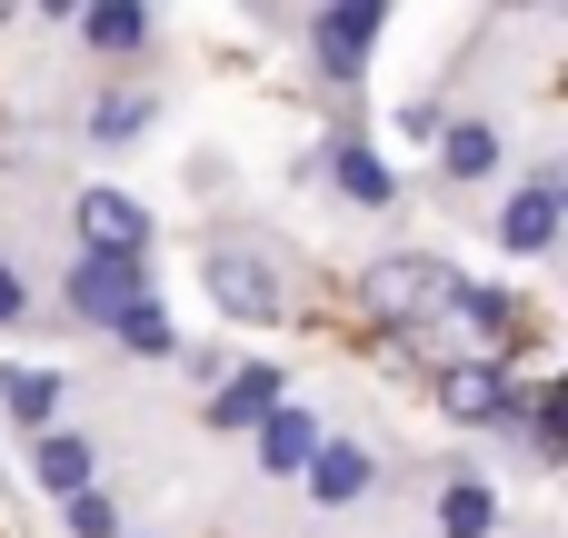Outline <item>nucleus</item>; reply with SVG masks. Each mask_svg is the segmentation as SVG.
<instances>
[{
	"label": "nucleus",
	"instance_id": "obj_19",
	"mask_svg": "<svg viewBox=\"0 0 568 538\" xmlns=\"http://www.w3.org/2000/svg\"><path fill=\"white\" fill-rule=\"evenodd\" d=\"M70 529H80V538H120V519H110L100 489H80V499H70Z\"/></svg>",
	"mask_w": 568,
	"mask_h": 538
},
{
	"label": "nucleus",
	"instance_id": "obj_11",
	"mask_svg": "<svg viewBox=\"0 0 568 538\" xmlns=\"http://www.w3.org/2000/svg\"><path fill=\"white\" fill-rule=\"evenodd\" d=\"M80 40H90V50H140V40H150V10L100 0V10H80Z\"/></svg>",
	"mask_w": 568,
	"mask_h": 538
},
{
	"label": "nucleus",
	"instance_id": "obj_8",
	"mask_svg": "<svg viewBox=\"0 0 568 538\" xmlns=\"http://www.w3.org/2000/svg\"><path fill=\"white\" fill-rule=\"evenodd\" d=\"M499 240H509V250H549V240H559V180L519 190V200H509V220H499Z\"/></svg>",
	"mask_w": 568,
	"mask_h": 538
},
{
	"label": "nucleus",
	"instance_id": "obj_9",
	"mask_svg": "<svg viewBox=\"0 0 568 538\" xmlns=\"http://www.w3.org/2000/svg\"><path fill=\"white\" fill-rule=\"evenodd\" d=\"M280 389H290L280 369H240V379L210 399V419H220V429H250V419H270V409H280Z\"/></svg>",
	"mask_w": 568,
	"mask_h": 538
},
{
	"label": "nucleus",
	"instance_id": "obj_20",
	"mask_svg": "<svg viewBox=\"0 0 568 538\" xmlns=\"http://www.w3.org/2000/svg\"><path fill=\"white\" fill-rule=\"evenodd\" d=\"M0 319H20V270H0Z\"/></svg>",
	"mask_w": 568,
	"mask_h": 538
},
{
	"label": "nucleus",
	"instance_id": "obj_12",
	"mask_svg": "<svg viewBox=\"0 0 568 538\" xmlns=\"http://www.w3.org/2000/svg\"><path fill=\"white\" fill-rule=\"evenodd\" d=\"M439 160H449V180H489V170H499V130H489V120H459V130L439 140Z\"/></svg>",
	"mask_w": 568,
	"mask_h": 538
},
{
	"label": "nucleus",
	"instance_id": "obj_3",
	"mask_svg": "<svg viewBox=\"0 0 568 538\" xmlns=\"http://www.w3.org/2000/svg\"><path fill=\"white\" fill-rule=\"evenodd\" d=\"M200 280H210V300H220L230 319H280V280H270V260H250V250H210Z\"/></svg>",
	"mask_w": 568,
	"mask_h": 538
},
{
	"label": "nucleus",
	"instance_id": "obj_1",
	"mask_svg": "<svg viewBox=\"0 0 568 538\" xmlns=\"http://www.w3.org/2000/svg\"><path fill=\"white\" fill-rule=\"evenodd\" d=\"M359 300H369L389 329H429V319L459 309V270H449V260H369Z\"/></svg>",
	"mask_w": 568,
	"mask_h": 538
},
{
	"label": "nucleus",
	"instance_id": "obj_16",
	"mask_svg": "<svg viewBox=\"0 0 568 538\" xmlns=\"http://www.w3.org/2000/svg\"><path fill=\"white\" fill-rule=\"evenodd\" d=\"M439 529H449V538H489V529H499V499H489L479 479H459V489L439 499Z\"/></svg>",
	"mask_w": 568,
	"mask_h": 538
},
{
	"label": "nucleus",
	"instance_id": "obj_17",
	"mask_svg": "<svg viewBox=\"0 0 568 538\" xmlns=\"http://www.w3.org/2000/svg\"><path fill=\"white\" fill-rule=\"evenodd\" d=\"M339 190H349V200H389V170H379L359 140H339Z\"/></svg>",
	"mask_w": 568,
	"mask_h": 538
},
{
	"label": "nucleus",
	"instance_id": "obj_15",
	"mask_svg": "<svg viewBox=\"0 0 568 538\" xmlns=\"http://www.w3.org/2000/svg\"><path fill=\"white\" fill-rule=\"evenodd\" d=\"M90 469H100V459H90V439H40V489L80 499V489H100Z\"/></svg>",
	"mask_w": 568,
	"mask_h": 538
},
{
	"label": "nucleus",
	"instance_id": "obj_13",
	"mask_svg": "<svg viewBox=\"0 0 568 538\" xmlns=\"http://www.w3.org/2000/svg\"><path fill=\"white\" fill-rule=\"evenodd\" d=\"M459 319L489 339V369H499V349H509V329H519V300H509V290H459Z\"/></svg>",
	"mask_w": 568,
	"mask_h": 538
},
{
	"label": "nucleus",
	"instance_id": "obj_4",
	"mask_svg": "<svg viewBox=\"0 0 568 538\" xmlns=\"http://www.w3.org/2000/svg\"><path fill=\"white\" fill-rule=\"evenodd\" d=\"M439 409L459 419V429H499V419H519V389H509V369H489V359H459L449 379H439Z\"/></svg>",
	"mask_w": 568,
	"mask_h": 538
},
{
	"label": "nucleus",
	"instance_id": "obj_6",
	"mask_svg": "<svg viewBox=\"0 0 568 538\" xmlns=\"http://www.w3.org/2000/svg\"><path fill=\"white\" fill-rule=\"evenodd\" d=\"M300 479H310V499H320V509H349V499H369V479H379V459H369L359 439H320Z\"/></svg>",
	"mask_w": 568,
	"mask_h": 538
},
{
	"label": "nucleus",
	"instance_id": "obj_14",
	"mask_svg": "<svg viewBox=\"0 0 568 538\" xmlns=\"http://www.w3.org/2000/svg\"><path fill=\"white\" fill-rule=\"evenodd\" d=\"M0 409H10L20 429H50V409H60V379H50V369H10V379H0Z\"/></svg>",
	"mask_w": 568,
	"mask_h": 538
},
{
	"label": "nucleus",
	"instance_id": "obj_5",
	"mask_svg": "<svg viewBox=\"0 0 568 538\" xmlns=\"http://www.w3.org/2000/svg\"><path fill=\"white\" fill-rule=\"evenodd\" d=\"M70 309L100 319V329H120L130 309H150V290H140V270H120V260H80V270H70Z\"/></svg>",
	"mask_w": 568,
	"mask_h": 538
},
{
	"label": "nucleus",
	"instance_id": "obj_2",
	"mask_svg": "<svg viewBox=\"0 0 568 538\" xmlns=\"http://www.w3.org/2000/svg\"><path fill=\"white\" fill-rule=\"evenodd\" d=\"M80 260H120V270H140V250H150V210L140 200H120V190H80Z\"/></svg>",
	"mask_w": 568,
	"mask_h": 538
},
{
	"label": "nucleus",
	"instance_id": "obj_18",
	"mask_svg": "<svg viewBox=\"0 0 568 538\" xmlns=\"http://www.w3.org/2000/svg\"><path fill=\"white\" fill-rule=\"evenodd\" d=\"M120 339H130V349H140V359H170V349H180V339H170V319H160V309H130V319H120Z\"/></svg>",
	"mask_w": 568,
	"mask_h": 538
},
{
	"label": "nucleus",
	"instance_id": "obj_10",
	"mask_svg": "<svg viewBox=\"0 0 568 538\" xmlns=\"http://www.w3.org/2000/svg\"><path fill=\"white\" fill-rule=\"evenodd\" d=\"M310 449H320V429H310L300 409H270V419H260V469L300 479V469H310Z\"/></svg>",
	"mask_w": 568,
	"mask_h": 538
},
{
	"label": "nucleus",
	"instance_id": "obj_7",
	"mask_svg": "<svg viewBox=\"0 0 568 538\" xmlns=\"http://www.w3.org/2000/svg\"><path fill=\"white\" fill-rule=\"evenodd\" d=\"M369 40H379V0H339V10H320V60H329V80H359Z\"/></svg>",
	"mask_w": 568,
	"mask_h": 538
}]
</instances>
